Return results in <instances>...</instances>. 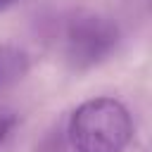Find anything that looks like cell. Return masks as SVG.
<instances>
[{
	"label": "cell",
	"mask_w": 152,
	"mask_h": 152,
	"mask_svg": "<svg viewBox=\"0 0 152 152\" xmlns=\"http://www.w3.org/2000/svg\"><path fill=\"white\" fill-rule=\"evenodd\" d=\"M133 138V119L124 102L93 97L81 102L66 124L74 152H124Z\"/></svg>",
	"instance_id": "cell-1"
},
{
	"label": "cell",
	"mask_w": 152,
	"mask_h": 152,
	"mask_svg": "<svg viewBox=\"0 0 152 152\" xmlns=\"http://www.w3.org/2000/svg\"><path fill=\"white\" fill-rule=\"evenodd\" d=\"M119 45V26L97 12H76L64 28V59L83 71L104 62Z\"/></svg>",
	"instance_id": "cell-2"
},
{
	"label": "cell",
	"mask_w": 152,
	"mask_h": 152,
	"mask_svg": "<svg viewBox=\"0 0 152 152\" xmlns=\"http://www.w3.org/2000/svg\"><path fill=\"white\" fill-rule=\"evenodd\" d=\"M0 55H2L0 57V83L5 78H21V74L26 69L24 55L17 50H7V48H2Z\"/></svg>",
	"instance_id": "cell-3"
},
{
	"label": "cell",
	"mask_w": 152,
	"mask_h": 152,
	"mask_svg": "<svg viewBox=\"0 0 152 152\" xmlns=\"http://www.w3.org/2000/svg\"><path fill=\"white\" fill-rule=\"evenodd\" d=\"M19 112L7 107V104H0V152L12 142V138L17 135L19 131Z\"/></svg>",
	"instance_id": "cell-4"
},
{
	"label": "cell",
	"mask_w": 152,
	"mask_h": 152,
	"mask_svg": "<svg viewBox=\"0 0 152 152\" xmlns=\"http://www.w3.org/2000/svg\"><path fill=\"white\" fill-rule=\"evenodd\" d=\"M14 2H19V0H0V12H5V10H10Z\"/></svg>",
	"instance_id": "cell-5"
}]
</instances>
